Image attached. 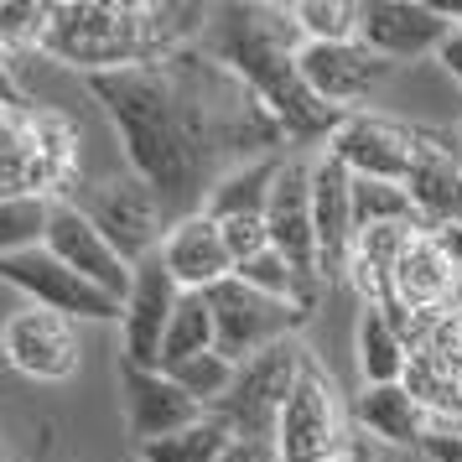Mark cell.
Masks as SVG:
<instances>
[{
	"instance_id": "6da1fadb",
	"label": "cell",
	"mask_w": 462,
	"mask_h": 462,
	"mask_svg": "<svg viewBox=\"0 0 462 462\" xmlns=\"http://www.w3.org/2000/svg\"><path fill=\"white\" fill-rule=\"evenodd\" d=\"M84 84L115 120L125 167L162 198L167 224L203 213L218 177L260 156H286L291 141L271 109L198 42Z\"/></svg>"
},
{
	"instance_id": "7a4b0ae2",
	"label": "cell",
	"mask_w": 462,
	"mask_h": 462,
	"mask_svg": "<svg viewBox=\"0 0 462 462\" xmlns=\"http://www.w3.org/2000/svg\"><path fill=\"white\" fill-rule=\"evenodd\" d=\"M198 47L271 109L286 125L291 146H328V135L343 125V115L322 105L296 68L301 32L291 22V5H213Z\"/></svg>"
},
{
	"instance_id": "3957f363",
	"label": "cell",
	"mask_w": 462,
	"mask_h": 462,
	"mask_svg": "<svg viewBox=\"0 0 462 462\" xmlns=\"http://www.w3.org/2000/svg\"><path fill=\"white\" fill-rule=\"evenodd\" d=\"M68 203H79L88 213V224L105 234L130 265L162 254V239L171 229L162 198L135 171H115V177H99V182H79V188L68 192Z\"/></svg>"
},
{
	"instance_id": "277c9868",
	"label": "cell",
	"mask_w": 462,
	"mask_h": 462,
	"mask_svg": "<svg viewBox=\"0 0 462 462\" xmlns=\"http://www.w3.org/2000/svg\"><path fill=\"white\" fill-rule=\"evenodd\" d=\"M275 447H281V462H333L337 452L354 447L337 384L312 354H307L301 379H296L291 400L275 420Z\"/></svg>"
},
{
	"instance_id": "5b68a950",
	"label": "cell",
	"mask_w": 462,
	"mask_h": 462,
	"mask_svg": "<svg viewBox=\"0 0 462 462\" xmlns=\"http://www.w3.org/2000/svg\"><path fill=\"white\" fill-rule=\"evenodd\" d=\"M301 364H307L301 337H286V343H275L265 354L245 358L239 374H234V390L224 395V405L213 416L224 420L234 437H271L275 441V420H281L296 379H301Z\"/></svg>"
},
{
	"instance_id": "8992f818",
	"label": "cell",
	"mask_w": 462,
	"mask_h": 462,
	"mask_svg": "<svg viewBox=\"0 0 462 462\" xmlns=\"http://www.w3.org/2000/svg\"><path fill=\"white\" fill-rule=\"evenodd\" d=\"M208 307H213V333H218L213 348L224 358H234V364L265 354V348H275V343H286V337H296L307 328V312L301 307L254 291L239 275H229L224 286H213Z\"/></svg>"
},
{
	"instance_id": "52a82bcc",
	"label": "cell",
	"mask_w": 462,
	"mask_h": 462,
	"mask_svg": "<svg viewBox=\"0 0 462 462\" xmlns=\"http://www.w3.org/2000/svg\"><path fill=\"white\" fill-rule=\"evenodd\" d=\"M0 281L16 286L32 307H47V312L73 317V322H120V317H125V307H120L115 296H105L99 286H88L79 271H68L47 245L22 250V254H5V260H0Z\"/></svg>"
},
{
	"instance_id": "ba28073f",
	"label": "cell",
	"mask_w": 462,
	"mask_h": 462,
	"mask_svg": "<svg viewBox=\"0 0 462 462\" xmlns=\"http://www.w3.org/2000/svg\"><path fill=\"white\" fill-rule=\"evenodd\" d=\"M0 354L5 364L26 379H42V384H63V379L79 374L84 364V348H79V322L73 317H58L47 307H16L0 328Z\"/></svg>"
},
{
	"instance_id": "9c48e42d",
	"label": "cell",
	"mask_w": 462,
	"mask_h": 462,
	"mask_svg": "<svg viewBox=\"0 0 462 462\" xmlns=\"http://www.w3.org/2000/svg\"><path fill=\"white\" fill-rule=\"evenodd\" d=\"M420 146V125H405V120H390V115H374V109H358V115H343V125L328 135V156H337L354 177H369V182H405V171L416 162Z\"/></svg>"
},
{
	"instance_id": "30bf717a",
	"label": "cell",
	"mask_w": 462,
	"mask_h": 462,
	"mask_svg": "<svg viewBox=\"0 0 462 462\" xmlns=\"http://www.w3.org/2000/svg\"><path fill=\"white\" fill-rule=\"evenodd\" d=\"M296 68L307 88L337 115H358L379 94V84L395 73V63H384L364 42H301Z\"/></svg>"
},
{
	"instance_id": "8fae6325",
	"label": "cell",
	"mask_w": 462,
	"mask_h": 462,
	"mask_svg": "<svg viewBox=\"0 0 462 462\" xmlns=\"http://www.w3.org/2000/svg\"><path fill=\"white\" fill-rule=\"evenodd\" d=\"M452 37V22L431 0H358V42L379 52L384 63H416L437 58Z\"/></svg>"
},
{
	"instance_id": "7c38bea8",
	"label": "cell",
	"mask_w": 462,
	"mask_h": 462,
	"mask_svg": "<svg viewBox=\"0 0 462 462\" xmlns=\"http://www.w3.org/2000/svg\"><path fill=\"white\" fill-rule=\"evenodd\" d=\"M42 245L63 260L68 271H79L88 286H99L105 296H115V301L125 307L130 286H135V265H130L125 254L88 224V213L79 208V203H68V198L52 203V218H47V239Z\"/></svg>"
},
{
	"instance_id": "4fadbf2b",
	"label": "cell",
	"mask_w": 462,
	"mask_h": 462,
	"mask_svg": "<svg viewBox=\"0 0 462 462\" xmlns=\"http://www.w3.org/2000/svg\"><path fill=\"white\" fill-rule=\"evenodd\" d=\"M115 379H120L125 426H130V441H135V447L177 437V431H188V426H198V420L208 416L167 369H141V364L120 358V364H115Z\"/></svg>"
},
{
	"instance_id": "5bb4252c",
	"label": "cell",
	"mask_w": 462,
	"mask_h": 462,
	"mask_svg": "<svg viewBox=\"0 0 462 462\" xmlns=\"http://www.w3.org/2000/svg\"><path fill=\"white\" fill-rule=\"evenodd\" d=\"M405 192L416 203V218L431 234L462 229V151L452 130L420 125V146H416L411 171H405Z\"/></svg>"
},
{
	"instance_id": "9a60e30c",
	"label": "cell",
	"mask_w": 462,
	"mask_h": 462,
	"mask_svg": "<svg viewBox=\"0 0 462 462\" xmlns=\"http://www.w3.org/2000/svg\"><path fill=\"white\" fill-rule=\"evenodd\" d=\"M265 229H271V250H281L301 275L322 281V265H317V213H312V156L286 151L281 177H275V188H271Z\"/></svg>"
},
{
	"instance_id": "2e32d148",
	"label": "cell",
	"mask_w": 462,
	"mask_h": 462,
	"mask_svg": "<svg viewBox=\"0 0 462 462\" xmlns=\"http://www.w3.org/2000/svg\"><path fill=\"white\" fill-rule=\"evenodd\" d=\"M177 301H182V286L171 281V271L162 265V254L141 260L135 265V286L125 296V317H120V333H125L120 358L141 364V369H162V343H167Z\"/></svg>"
},
{
	"instance_id": "e0dca14e",
	"label": "cell",
	"mask_w": 462,
	"mask_h": 462,
	"mask_svg": "<svg viewBox=\"0 0 462 462\" xmlns=\"http://www.w3.org/2000/svg\"><path fill=\"white\" fill-rule=\"evenodd\" d=\"M312 213H317V265H322V281L333 286L348 271L358 224H354V171L328 151L312 156Z\"/></svg>"
},
{
	"instance_id": "ac0fdd59",
	"label": "cell",
	"mask_w": 462,
	"mask_h": 462,
	"mask_svg": "<svg viewBox=\"0 0 462 462\" xmlns=\"http://www.w3.org/2000/svg\"><path fill=\"white\" fill-rule=\"evenodd\" d=\"M462 296V260L457 250L441 239V234H420L416 245L405 250V260L390 275V301L395 312H437V307H452Z\"/></svg>"
},
{
	"instance_id": "d6986e66",
	"label": "cell",
	"mask_w": 462,
	"mask_h": 462,
	"mask_svg": "<svg viewBox=\"0 0 462 462\" xmlns=\"http://www.w3.org/2000/svg\"><path fill=\"white\" fill-rule=\"evenodd\" d=\"M162 265L171 271V281L182 291H213V286H224L234 275V254L224 245L218 218H208V213L177 218L167 229V239H162Z\"/></svg>"
},
{
	"instance_id": "ffe728a7",
	"label": "cell",
	"mask_w": 462,
	"mask_h": 462,
	"mask_svg": "<svg viewBox=\"0 0 462 462\" xmlns=\"http://www.w3.org/2000/svg\"><path fill=\"white\" fill-rule=\"evenodd\" d=\"M354 420L374 441H384V447H416V452L426 447V437L437 431L431 411H426L405 384H379V390H364V395L354 400Z\"/></svg>"
},
{
	"instance_id": "44dd1931",
	"label": "cell",
	"mask_w": 462,
	"mask_h": 462,
	"mask_svg": "<svg viewBox=\"0 0 462 462\" xmlns=\"http://www.w3.org/2000/svg\"><path fill=\"white\" fill-rule=\"evenodd\" d=\"M354 354H358L364 390H379V384H405V369H411V343H405L395 312H390L384 301L358 307Z\"/></svg>"
},
{
	"instance_id": "7402d4cb",
	"label": "cell",
	"mask_w": 462,
	"mask_h": 462,
	"mask_svg": "<svg viewBox=\"0 0 462 462\" xmlns=\"http://www.w3.org/2000/svg\"><path fill=\"white\" fill-rule=\"evenodd\" d=\"M26 125H32V151H37V188L58 203L79 182V120L63 109L32 105Z\"/></svg>"
},
{
	"instance_id": "603a6c76",
	"label": "cell",
	"mask_w": 462,
	"mask_h": 462,
	"mask_svg": "<svg viewBox=\"0 0 462 462\" xmlns=\"http://www.w3.org/2000/svg\"><path fill=\"white\" fill-rule=\"evenodd\" d=\"M281 162H286V156H260V162L234 167L229 177H218V188L208 192L203 213L218 218V224H229V218H265L271 188H275V177H281Z\"/></svg>"
},
{
	"instance_id": "cb8c5ba5",
	"label": "cell",
	"mask_w": 462,
	"mask_h": 462,
	"mask_svg": "<svg viewBox=\"0 0 462 462\" xmlns=\"http://www.w3.org/2000/svg\"><path fill=\"white\" fill-rule=\"evenodd\" d=\"M32 109H0V203L42 198L37 188V151H32ZM52 203V198H47Z\"/></svg>"
},
{
	"instance_id": "d4e9b609",
	"label": "cell",
	"mask_w": 462,
	"mask_h": 462,
	"mask_svg": "<svg viewBox=\"0 0 462 462\" xmlns=\"http://www.w3.org/2000/svg\"><path fill=\"white\" fill-rule=\"evenodd\" d=\"M218 333H213V307H208V291H182L177 312H171V328H167V343H162V369L182 364L192 354H208Z\"/></svg>"
},
{
	"instance_id": "484cf974",
	"label": "cell",
	"mask_w": 462,
	"mask_h": 462,
	"mask_svg": "<svg viewBox=\"0 0 462 462\" xmlns=\"http://www.w3.org/2000/svg\"><path fill=\"white\" fill-rule=\"evenodd\" d=\"M234 431L224 426L218 416H203L198 426L188 431H177V437H162V441H146V447H135V457L141 462H218L229 452Z\"/></svg>"
},
{
	"instance_id": "4316f807",
	"label": "cell",
	"mask_w": 462,
	"mask_h": 462,
	"mask_svg": "<svg viewBox=\"0 0 462 462\" xmlns=\"http://www.w3.org/2000/svg\"><path fill=\"white\" fill-rule=\"evenodd\" d=\"M167 374L177 379V384H182V390H188V395L213 416V411L224 405V395L234 390L239 364H234V358H224L218 348H208V354H192V358H182V364H171Z\"/></svg>"
},
{
	"instance_id": "83f0119b",
	"label": "cell",
	"mask_w": 462,
	"mask_h": 462,
	"mask_svg": "<svg viewBox=\"0 0 462 462\" xmlns=\"http://www.w3.org/2000/svg\"><path fill=\"white\" fill-rule=\"evenodd\" d=\"M291 22L301 42H358V0H296Z\"/></svg>"
},
{
	"instance_id": "f1b7e54d",
	"label": "cell",
	"mask_w": 462,
	"mask_h": 462,
	"mask_svg": "<svg viewBox=\"0 0 462 462\" xmlns=\"http://www.w3.org/2000/svg\"><path fill=\"white\" fill-rule=\"evenodd\" d=\"M354 224L358 229H374V224H420L416 203L405 182H369V177H354ZM426 229V224H420Z\"/></svg>"
},
{
	"instance_id": "f546056e",
	"label": "cell",
	"mask_w": 462,
	"mask_h": 462,
	"mask_svg": "<svg viewBox=\"0 0 462 462\" xmlns=\"http://www.w3.org/2000/svg\"><path fill=\"white\" fill-rule=\"evenodd\" d=\"M47 26H52V5L37 0H0V52L16 58V52H42Z\"/></svg>"
},
{
	"instance_id": "4dcf8cb0",
	"label": "cell",
	"mask_w": 462,
	"mask_h": 462,
	"mask_svg": "<svg viewBox=\"0 0 462 462\" xmlns=\"http://www.w3.org/2000/svg\"><path fill=\"white\" fill-rule=\"evenodd\" d=\"M47 218H52V203L47 198L0 203V260L5 254H22V250H37L47 239Z\"/></svg>"
},
{
	"instance_id": "1f68e13d",
	"label": "cell",
	"mask_w": 462,
	"mask_h": 462,
	"mask_svg": "<svg viewBox=\"0 0 462 462\" xmlns=\"http://www.w3.org/2000/svg\"><path fill=\"white\" fill-rule=\"evenodd\" d=\"M224 229V245H229L234 254V271L245 265V260H254V254L271 250V229H265V218H229V224H218Z\"/></svg>"
},
{
	"instance_id": "d6a6232c",
	"label": "cell",
	"mask_w": 462,
	"mask_h": 462,
	"mask_svg": "<svg viewBox=\"0 0 462 462\" xmlns=\"http://www.w3.org/2000/svg\"><path fill=\"white\" fill-rule=\"evenodd\" d=\"M218 462H281V447L271 437H234Z\"/></svg>"
},
{
	"instance_id": "836d02e7",
	"label": "cell",
	"mask_w": 462,
	"mask_h": 462,
	"mask_svg": "<svg viewBox=\"0 0 462 462\" xmlns=\"http://www.w3.org/2000/svg\"><path fill=\"white\" fill-rule=\"evenodd\" d=\"M0 109H32V99L22 94V84H16V73H11V58L0 52Z\"/></svg>"
},
{
	"instance_id": "e575fe53",
	"label": "cell",
	"mask_w": 462,
	"mask_h": 462,
	"mask_svg": "<svg viewBox=\"0 0 462 462\" xmlns=\"http://www.w3.org/2000/svg\"><path fill=\"white\" fill-rule=\"evenodd\" d=\"M437 63H441V73H447V79H452V84L462 88V26H452V37L441 42Z\"/></svg>"
},
{
	"instance_id": "d590c367",
	"label": "cell",
	"mask_w": 462,
	"mask_h": 462,
	"mask_svg": "<svg viewBox=\"0 0 462 462\" xmlns=\"http://www.w3.org/2000/svg\"><path fill=\"white\" fill-rule=\"evenodd\" d=\"M333 462H374V457H369V452H364V447H358V441H354V447H348V452H337Z\"/></svg>"
},
{
	"instance_id": "8d00e7d4",
	"label": "cell",
	"mask_w": 462,
	"mask_h": 462,
	"mask_svg": "<svg viewBox=\"0 0 462 462\" xmlns=\"http://www.w3.org/2000/svg\"><path fill=\"white\" fill-rule=\"evenodd\" d=\"M441 239H447V245L457 250V260H462V229H457V234H441Z\"/></svg>"
},
{
	"instance_id": "74e56055",
	"label": "cell",
	"mask_w": 462,
	"mask_h": 462,
	"mask_svg": "<svg viewBox=\"0 0 462 462\" xmlns=\"http://www.w3.org/2000/svg\"><path fill=\"white\" fill-rule=\"evenodd\" d=\"M452 135H457V151H462V125H457V130H452Z\"/></svg>"
},
{
	"instance_id": "f35d334b",
	"label": "cell",
	"mask_w": 462,
	"mask_h": 462,
	"mask_svg": "<svg viewBox=\"0 0 462 462\" xmlns=\"http://www.w3.org/2000/svg\"><path fill=\"white\" fill-rule=\"evenodd\" d=\"M0 462H11V457H5V447H0Z\"/></svg>"
}]
</instances>
